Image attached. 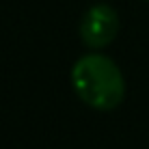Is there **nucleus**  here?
<instances>
[{"mask_svg": "<svg viewBox=\"0 0 149 149\" xmlns=\"http://www.w3.org/2000/svg\"><path fill=\"white\" fill-rule=\"evenodd\" d=\"M119 33V15L106 2H97L86 9L80 22V39L86 48L102 50L115 41Z\"/></svg>", "mask_w": 149, "mask_h": 149, "instance_id": "nucleus-2", "label": "nucleus"}, {"mask_svg": "<svg viewBox=\"0 0 149 149\" xmlns=\"http://www.w3.org/2000/svg\"><path fill=\"white\" fill-rule=\"evenodd\" d=\"M76 95L93 110H115L125 97V80L119 65L106 54H84L71 67Z\"/></svg>", "mask_w": 149, "mask_h": 149, "instance_id": "nucleus-1", "label": "nucleus"}, {"mask_svg": "<svg viewBox=\"0 0 149 149\" xmlns=\"http://www.w3.org/2000/svg\"><path fill=\"white\" fill-rule=\"evenodd\" d=\"M147 2H149V0H147Z\"/></svg>", "mask_w": 149, "mask_h": 149, "instance_id": "nucleus-3", "label": "nucleus"}]
</instances>
